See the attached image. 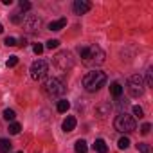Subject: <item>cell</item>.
<instances>
[{"label":"cell","mask_w":153,"mask_h":153,"mask_svg":"<svg viewBox=\"0 0 153 153\" xmlns=\"http://www.w3.org/2000/svg\"><path fill=\"white\" fill-rule=\"evenodd\" d=\"M68 108H70V103H68L67 99H61V101H58V105H56V110H58L59 114H65Z\"/></svg>","instance_id":"cell-15"},{"label":"cell","mask_w":153,"mask_h":153,"mask_svg":"<svg viewBox=\"0 0 153 153\" xmlns=\"http://www.w3.org/2000/svg\"><path fill=\"white\" fill-rule=\"evenodd\" d=\"M65 25H67V20H65V18H59V20L51 22V24H49V29H51V31H61Z\"/></svg>","instance_id":"cell-10"},{"label":"cell","mask_w":153,"mask_h":153,"mask_svg":"<svg viewBox=\"0 0 153 153\" xmlns=\"http://www.w3.org/2000/svg\"><path fill=\"white\" fill-rule=\"evenodd\" d=\"M90 2H87V0H76V2L72 4V9H74V13L76 15H85V13H88L90 11Z\"/></svg>","instance_id":"cell-9"},{"label":"cell","mask_w":153,"mask_h":153,"mask_svg":"<svg viewBox=\"0 0 153 153\" xmlns=\"http://www.w3.org/2000/svg\"><path fill=\"white\" fill-rule=\"evenodd\" d=\"M54 65L59 68V70H68V68H72V65H74V59H72V56H70V52L68 51H61V52H58L56 56H54Z\"/></svg>","instance_id":"cell-6"},{"label":"cell","mask_w":153,"mask_h":153,"mask_svg":"<svg viewBox=\"0 0 153 153\" xmlns=\"http://www.w3.org/2000/svg\"><path fill=\"white\" fill-rule=\"evenodd\" d=\"M4 43H6V45H7V47H15V45H16V40H15V38H13V36H7V38H6V42H4Z\"/></svg>","instance_id":"cell-27"},{"label":"cell","mask_w":153,"mask_h":153,"mask_svg":"<svg viewBox=\"0 0 153 153\" xmlns=\"http://www.w3.org/2000/svg\"><path fill=\"white\" fill-rule=\"evenodd\" d=\"M2 31H4V27H2V24H0V33H2Z\"/></svg>","instance_id":"cell-31"},{"label":"cell","mask_w":153,"mask_h":153,"mask_svg":"<svg viewBox=\"0 0 153 153\" xmlns=\"http://www.w3.org/2000/svg\"><path fill=\"white\" fill-rule=\"evenodd\" d=\"M20 130H22V126H20L18 123H11V124H9V133H11V135H18Z\"/></svg>","instance_id":"cell-19"},{"label":"cell","mask_w":153,"mask_h":153,"mask_svg":"<svg viewBox=\"0 0 153 153\" xmlns=\"http://www.w3.org/2000/svg\"><path fill=\"white\" fill-rule=\"evenodd\" d=\"M76 128V117L68 115L65 121H63V131H72Z\"/></svg>","instance_id":"cell-11"},{"label":"cell","mask_w":153,"mask_h":153,"mask_svg":"<svg viewBox=\"0 0 153 153\" xmlns=\"http://www.w3.org/2000/svg\"><path fill=\"white\" fill-rule=\"evenodd\" d=\"M15 117H16L15 110H11V108H6V110H4V119H6V121H15Z\"/></svg>","instance_id":"cell-18"},{"label":"cell","mask_w":153,"mask_h":153,"mask_svg":"<svg viewBox=\"0 0 153 153\" xmlns=\"http://www.w3.org/2000/svg\"><path fill=\"white\" fill-rule=\"evenodd\" d=\"M18 63V56H11L9 59H7V67H15Z\"/></svg>","instance_id":"cell-29"},{"label":"cell","mask_w":153,"mask_h":153,"mask_svg":"<svg viewBox=\"0 0 153 153\" xmlns=\"http://www.w3.org/2000/svg\"><path fill=\"white\" fill-rule=\"evenodd\" d=\"M24 27H25V31L27 33H34V31H38L40 29V25H42V20H40V16H36V15H27L25 18H24Z\"/></svg>","instance_id":"cell-8"},{"label":"cell","mask_w":153,"mask_h":153,"mask_svg":"<svg viewBox=\"0 0 153 153\" xmlns=\"http://www.w3.org/2000/svg\"><path fill=\"white\" fill-rule=\"evenodd\" d=\"M11 140L9 139H0V153H7L11 149Z\"/></svg>","instance_id":"cell-16"},{"label":"cell","mask_w":153,"mask_h":153,"mask_svg":"<svg viewBox=\"0 0 153 153\" xmlns=\"http://www.w3.org/2000/svg\"><path fill=\"white\" fill-rule=\"evenodd\" d=\"M110 94H112L115 99L121 97V94H123V87H121V83H117V81L112 83V85H110Z\"/></svg>","instance_id":"cell-13"},{"label":"cell","mask_w":153,"mask_h":153,"mask_svg":"<svg viewBox=\"0 0 153 153\" xmlns=\"http://www.w3.org/2000/svg\"><path fill=\"white\" fill-rule=\"evenodd\" d=\"M137 149H139L140 153H151V148H149V144H146V142H139V144H137Z\"/></svg>","instance_id":"cell-21"},{"label":"cell","mask_w":153,"mask_h":153,"mask_svg":"<svg viewBox=\"0 0 153 153\" xmlns=\"http://www.w3.org/2000/svg\"><path fill=\"white\" fill-rule=\"evenodd\" d=\"M151 72H153V70H151V68H148V74H146V85H148V87H151V85H153V76H151Z\"/></svg>","instance_id":"cell-25"},{"label":"cell","mask_w":153,"mask_h":153,"mask_svg":"<svg viewBox=\"0 0 153 153\" xmlns=\"http://www.w3.org/2000/svg\"><path fill=\"white\" fill-rule=\"evenodd\" d=\"M47 70H49L47 61H43V59H36V61L31 65V78L38 81V79H42L43 76L47 74Z\"/></svg>","instance_id":"cell-7"},{"label":"cell","mask_w":153,"mask_h":153,"mask_svg":"<svg viewBox=\"0 0 153 153\" xmlns=\"http://www.w3.org/2000/svg\"><path fill=\"white\" fill-rule=\"evenodd\" d=\"M114 126L121 133H130V131L135 130V119L131 115H128V114H119L115 117V121H114Z\"/></svg>","instance_id":"cell-4"},{"label":"cell","mask_w":153,"mask_h":153,"mask_svg":"<svg viewBox=\"0 0 153 153\" xmlns=\"http://www.w3.org/2000/svg\"><path fill=\"white\" fill-rule=\"evenodd\" d=\"M18 7H20V11H29L31 9V2H27V0H20Z\"/></svg>","instance_id":"cell-22"},{"label":"cell","mask_w":153,"mask_h":153,"mask_svg":"<svg viewBox=\"0 0 153 153\" xmlns=\"http://www.w3.org/2000/svg\"><path fill=\"white\" fill-rule=\"evenodd\" d=\"M106 83V74L101 70H92L83 78V87L87 92H97Z\"/></svg>","instance_id":"cell-2"},{"label":"cell","mask_w":153,"mask_h":153,"mask_svg":"<svg viewBox=\"0 0 153 153\" xmlns=\"http://www.w3.org/2000/svg\"><path fill=\"white\" fill-rule=\"evenodd\" d=\"M117 146H119V149H126V148L130 146V139H128V137H121L119 142H117Z\"/></svg>","instance_id":"cell-20"},{"label":"cell","mask_w":153,"mask_h":153,"mask_svg":"<svg viewBox=\"0 0 153 153\" xmlns=\"http://www.w3.org/2000/svg\"><path fill=\"white\" fill-rule=\"evenodd\" d=\"M128 92L131 97H140L144 94V81H142V76L133 74L131 78L128 79Z\"/></svg>","instance_id":"cell-5"},{"label":"cell","mask_w":153,"mask_h":153,"mask_svg":"<svg viewBox=\"0 0 153 153\" xmlns=\"http://www.w3.org/2000/svg\"><path fill=\"white\" fill-rule=\"evenodd\" d=\"M149 130H151V124H149V123H146V124H142V126H140V133H142V135H148V133H149Z\"/></svg>","instance_id":"cell-26"},{"label":"cell","mask_w":153,"mask_h":153,"mask_svg":"<svg viewBox=\"0 0 153 153\" xmlns=\"http://www.w3.org/2000/svg\"><path fill=\"white\" fill-rule=\"evenodd\" d=\"M11 22H13V24H22V22H24V15H22L20 11L13 13V15H11Z\"/></svg>","instance_id":"cell-17"},{"label":"cell","mask_w":153,"mask_h":153,"mask_svg":"<svg viewBox=\"0 0 153 153\" xmlns=\"http://www.w3.org/2000/svg\"><path fill=\"white\" fill-rule=\"evenodd\" d=\"M33 51H34L36 54H42V52H43V45H42V43H34V45H33Z\"/></svg>","instance_id":"cell-28"},{"label":"cell","mask_w":153,"mask_h":153,"mask_svg":"<svg viewBox=\"0 0 153 153\" xmlns=\"http://www.w3.org/2000/svg\"><path fill=\"white\" fill-rule=\"evenodd\" d=\"M81 61L88 67H97L105 61V51L99 45H83L79 47Z\"/></svg>","instance_id":"cell-1"},{"label":"cell","mask_w":153,"mask_h":153,"mask_svg":"<svg viewBox=\"0 0 153 153\" xmlns=\"http://www.w3.org/2000/svg\"><path fill=\"white\" fill-rule=\"evenodd\" d=\"M58 45H59V40H49V42H47V45H45V47H47V49H51V51H52V49H56V47H58Z\"/></svg>","instance_id":"cell-24"},{"label":"cell","mask_w":153,"mask_h":153,"mask_svg":"<svg viewBox=\"0 0 153 153\" xmlns=\"http://www.w3.org/2000/svg\"><path fill=\"white\" fill-rule=\"evenodd\" d=\"M94 149H96L97 153H108V146H106V142H105L103 139H97V140L94 142Z\"/></svg>","instance_id":"cell-12"},{"label":"cell","mask_w":153,"mask_h":153,"mask_svg":"<svg viewBox=\"0 0 153 153\" xmlns=\"http://www.w3.org/2000/svg\"><path fill=\"white\" fill-rule=\"evenodd\" d=\"M2 4H6V6H11V4H13V0H2Z\"/></svg>","instance_id":"cell-30"},{"label":"cell","mask_w":153,"mask_h":153,"mask_svg":"<svg viewBox=\"0 0 153 153\" xmlns=\"http://www.w3.org/2000/svg\"><path fill=\"white\" fill-rule=\"evenodd\" d=\"M133 115L140 119V117H144V110H142V108H140L139 105H135V106H133Z\"/></svg>","instance_id":"cell-23"},{"label":"cell","mask_w":153,"mask_h":153,"mask_svg":"<svg viewBox=\"0 0 153 153\" xmlns=\"http://www.w3.org/2000/svg\"><path fill=\"white\" fill-rule=\"evenodd\" d=\"M74 149H76V153H87L88 146H87V142H85L83 139H79V140H76V146H74Z\"/></svg>","instance_id":"cell-14"},{"label":"cell","mask_w":153,"mask_h":153,"mask_svg":"<svg viewBox=\"0 0 153 153\" xmlns=\"http://www.w3.org/2000/svg\"><path fill=\"white\" fill-rule=\"evenodd\" d=\"M43 92L49 97H58V96H61L65 92V83L59 78H49L43 83Z\"/></svg>","instance_id":"cell-3"}]
</instances>
